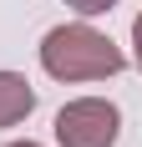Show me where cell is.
Here are the masks:
<instances>
[{
	"label": "cell",
	"mask_w": 142,
	"mask_h": 147,
	"mask_svg": "<svg viewBox=\"0 0 142 147\" xmlns=\"http://www.w3.org/2000/svg\"><path fill=\"white\" fill-rule=\"evenodd\" d=\"M41 66L56 81H101L122 71V51L91 26H56L41 41Z\"/></svg>",
	"instance_id": "6da1fadb"
},
{
	"label": "cell",
	"mask_w": 142,
	"mask_h": 147,
	"mask_svg": "<svg viewBox=\"0 0 142 147\" xmlns=\"http://www.w3.org/2000/svg\"><path fill=\"white\" fill-rule=\"evenodd\" d=\"M122 132V112L107 96H76L56 112V142L61 147H112Z\"/></svg>",
	"instance_id": "7a4b0ae2"
},
{
	"label": "cell",
	"mask_w": 142,
	"mask_h": 147,
	"mask_svg": "<svg viewBox=\"0 0 142 147\" xmlns=\"http://www.w3.org/2000/svg\"><path fill=\"white\" fill-rule=\"evenodd\" d=\"M36 112V91H30L26 76L15 71H0V127H15Z\"/></svg>",
	"instance_id": "3957f363"
},
{
	"label": "cell",
	"mask_w": 142,
	"mask_h": 147,
	"mask_svg": "<svg viewBox=\"0 0 142 147\" xmlns=\"http://www.w3.org/2000/svg\"><path fill=\"white\" fill-rule=\"evenodd\" d=\"M66 5H71V10H81V15H107L117 0H66Z\"/></svg>",
	"instance_id": "277c9868"
},
{
	"label": "cell",
	"mask_w": 142,
	"mask_h": 147,
	"mask_svg": "<svg viewBox=\"0 0 142 147\" xmlns=\"http://www.w3.org/2000/svg\"><path fill=\"white\" fill-rule=\"evenodd\" d=\"M132 51H137V66H142V15L132 20Z\"/></svg>",
	"instance_id": "5b68a950"
},
{
	"label": "cell",
	"mask_w": 142,
	"mask_h": 147,
	"mask_svg": "<svg viewBox=\"0 0 142 147\" xmlns=\"http://www.w3.org/2000/svg\"><path fill=\"white\" fill-rule=\"evenodd\" d=\"M5 147H41V142H30V137H26V142H5Z\"/></svg>",
	"instance_id": "8992f818"
}]
</instances>
